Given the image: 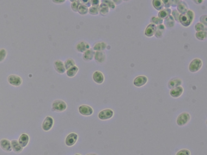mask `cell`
I'll return each mask as SVG.
<instances>
[{
    "label": "cell",
    "instance_id": "6da1fadb",
    "mask_svg": "<svg viewBox=\"0 0 207 155\" xmlns=\"http://www.w3.org/2000/svg\"><path fill=\"white\" fill-rule=\"evenodd\" d=\"M195 17L194 13L192 11L189 10L186 13L180 14L179 22L185 27H188L192 24Z\"/></svg>",
    "mask_w": 207,
    "mask_h": 155
},
{
    "label": "cell",
    "instance_id": "7a4b0ae2",
    "mask_svg": "<svg viewBox=\"0 0 207 155\" xmlns=\"http://www.w3.org/2000/svg\"><path fill=\"white\" fill-rule=\"evenodd\" d=\"M191 119V116L189 113L183 112L178 116L176 119L177 125L180 126H185L188 123Z\"/></svg>",
    "mask_w": 207,
    "mask_h": 155
},
{
    "label": "cell",
    "instance_id": "3957f363",
    "mask_svg": "<svg viewBox=\"0 0 207 155\" xmlns=\"http://www.w3.org/2000/svg\"><path fill=\"white\" fill-rule=\"evenodd\" d=\"M52 109L55 111L63 112L66 110L67 108L66 103L62 100H55L52 105Z\"/></svg>",
    "mask_w": 207,
    "mask_h": 155
},
{
    "label": "cell",
    "instance_id": "277c9868",
    "mask_svg": "<svg viewBox=\"0 0 207 155\" xmlns=\"http://www.w3.org/2000/svg\"><path fill=\"white\" fill-rule=\"evenodd\" d=\"M203 62L199 59H196L192 60L190 64L189 70L191 72H196L199 71L202 68Z\"/></svg>",
    "mask_w": 207,
    "mask_h": 155
},
{
    "label": "cell",
    "instance_id": "5b68a950",
    "mask_svg": "<svg viewBox=\"0 0 207 155\" xmlns=\"http://www.w3.org/2000/svg\"><path fill=\"white\" fill-rule=\"evenodd\" d=\"M114 112L112 109H104L99 113V119L102 120H108L113 117Z\"/></svg>",
    "mask_w": 207,
    "mask_h": 155
},
{
    "label": "cell",
    "instance_id": "8992f818",
    "mask_svg": "<svg viewBox=\"0 0 207 155\" xmlns=\"http://www.w3.org/2000/svg\"><path fill=\"white\" fill-rule=\"evenodd\" d=\"M79 111L81 115L85 116H90L94 113L93 109L90 106L82 105L79 108Z\"/></svg>",
    "mask_w": 207,
    "mask_h": 155
},
{
    "label": "cell",
    "instance_id": "52a82bcc",
    "mask_svg": "<svg viewBox=\"0 0 207 155\" xmlns=\"http://www.w3.org/2000/svg\"><path fill=\"white\" fill-rule=\"evenodd\" d=\"M78 139V135L76 133H72L69 134L67 136L65 140V143L67 146L71 147L73 146Z\"/></svg>",
    "mask_w": 207,
    "mask_h": 155
},
{
    "label": "cell",
    "instance_id": "ba28073f",
    "mask_svg": "<svg viewBox=\"0 0 207 155\" xmlns=\"http://www.w3.org/2000/svg\"><path fill=\"white\" fill-rule=\"evenodd\" d=\"M54 124L53 119L51 116H47L43 122L42 128L45 131H48L52 128Z\"/></svg>",
    "mask_w": 207,
    "mask_h": 155
},
{
    "label": "cell",
    "instance_id": "9c48e42d",
    "mask_svg": "<svg viewBox=\"0 0 207 155\" xmlns=\"http://www.w3.org/2000/svg\"><path fill=\"white\" fill-rule=\"evenodd\" d=\"M54 67L56 71L60 74H64L66 71L64 63L60 60L56 61L54 63Z\"/></svg>",
    "mask_w": 207,
    "mask_h": 155
},
{
    "label": "cell",
    "instance_id": "30bf717a",
    "mask_svg": "<svg viewBox=\"0 0 207 155\" xmlns=\"http://www.w3.org/2000/svg\"><path fill=\"white\" fill-rule=\"evenodd\" d=\"M148 79L147 76H140L136 78L134 81V84L135 86L140 87L145 85L148 82Z\"/></svg>",
    "mask_w": 207,
    "mask_h": 155
},
{
    "label": "cell",
    "instance_id": "8fae6325",
    "mask_svg": "<svg viewBox=\"0 0 207 155\" xmlns=\"http://www.w3.org/2000/svg\"><path fill=\"white\" fill-rule=\"evenodd\" d=\"M93 79L97 84H101L104 83L105 78L104 74L101 71H96L93 73Z\"/></svg>",
    "mask_w": 207,
    "mask_h": 155
},
{
    "label": "cell",
    "instance_id": "7c38bea8",
    "mask_svg": "<svg viewBox=\"0 0 207 155\" xmlns=\"http://www.w3.org/2000/svg\"><path fill=\"white\" fill-rule=\"evenodd\" d=\"M76 50L79 52L84 53L87 50L90 49V45L86 42L82 41L80 42L76 46Z\"/></svg>",
    "mask_w": 207,
    "mask_h": 155
},
{
    "label": "cell",
    "instance_id": "4fadbf2b",
    "mask_svg": "<svg viewBox=\"0 0 207 155\" xmlns=\"http://www.w3.org/2000/svg\"><path fill=\"white\" fill-rule=\"evenodd\" d=\"M184 92V89L182 87L179 86L171 89L170 95L172 97L177 98L180 97Z\"/></svg>",
    "mask_w": 207,
    "mask_h": 155
},
{
    "label": "cell",
    "instance_id": "5bb4252c",
    "mask_svg": "<svg viewBox=\"0 0 207 155\" xmlns=\"http://www.w3.org/2000/svg\"><path fill=\"white\" fill-rule=\"evenodd\" d=\"M8 81L11 85L18 86L21 84L22 81L20 77L16 75H11L8 77Z\"/></svg>",
    "mask_w": 207,
    "mask_h": 155
},
{
    "label": "cell",
    "instance_id": "9a60e30c",
    "mask_svg": "<svg viewBox=\"0 0 207 155\" xmlns=\"http://www.w3.org/2000/svg\"><path fill=\"white\" fill-rule=\"evenodd\" d=\"M182 84V81L180 78H173L170 80L168 83V87L169 89H172L177 87L180 86Z\"/></svg>",
    "mask_w": 207,
    "mask_h": 155
},
{
    "label": "cell",
    "instance_id": "2e32d148",
    "mask_svg": "<svg viewBox=\"0 0 207 155\" xmlns=\"http://www.w3.org/2000/svg\"><path fill=\"white\" fill-rule=\"evenodd\" d=\"M156 28V25L155 24L153 23L150 24L146 28L145 34L147 36L149 37L153 36L155 35Z\"/></svg>",
    "mask_w": 207,
    "mask_h": 155
},
{
    "label": "cell",
    "instance_id": "e0dca14e",
    "mask_svg": "<svg viewBox=\"0 0 207 155\" xmlns=\"http://www.w3.org/2000/svg\"><path fill=\"white\" fill-rule=\"evenodd\" d=\"M106 58V54L103 51H95L94 58L97 62L103 63L105 61Z\"/></svg>",
    "mask_w": 207,
    "mask_h": 155
},
{
    "label": "cell",
    "instance_id": "ac0fdd59",
    "mask_svg": "<svg viewBox=\"0 0 207 155\" xmlns=\"http://www.w3.org/2000/svg\"><path fill=\"white\" fill-rule=\"evenodd\" d=\"M0 146L4 151L6 152H10L11 151V144L10 141L7 139H3L0 142Z\"/></svg>",
    "mask_w": 207,
    "mask_h": 155
},
{
    "label": "cell",
    "instance_id": "d6986e66",
    "mask_svg": "<svg viewBox=\"0 0 207 155\" xmlns=\"http://www.w3.org/2000/svg\"><path fill=\"white\" fill-rule=\"evenodd\" d=\"M95 53V51L91 49L87 50L83 53L82 57H83L84 60L86 61H89L92 60L94 58Z\"/></svg>",
    "mask_w": 207,
    "mask_h": 155
},
{
    "label": "cell",
    "instance_id": "ffe728a7",
    "mask_svg": "<svg viewBox=\"0 0 207 155\" xmlns=\"http://www.w3.org/2000/svg\"><path fill=\"white\" fill-rule=\"evenodd\" d=\"M29 138L27 134H23L20 136L19 139V144L22 148L26 147L28 144Z\"/></svg>",
    "mask_w": 207,
    "mask_h": 155
},
{
    "label": "cell",
    "instance_id": "44dd1931",
    "mask_svg": "<svg viewBox=\"0 0 207 155\" xmlns=\"http://www.w3.org/2000/svg\"><path fill=\"white\" fill-rule=\"evenodd\" d=\"M177 9L180 14H185L189 11L187 4L183 1H180V3L177 6Z\"/></svg>",
    "mask_w": 207,
    "mask_h": 155
},
{
    "label": "cell",
    "instance_id": "7402d4cb",
    "mask_svg": "<svg viewBox=\"0 0 207 155\" xmlns=\"http://www.w3.org/2000/svg\"><path fill=\"white\" fill-rule=\"evenodd\" d=\"M99 14L102 16H105L109 12L110 9L105 3L102 2L99 7Z\"/></svg>",
    "mask_w": 207,
    "mask_h": 155
},
{
    "label": "cell",
    "instance_id": "603a6c76",
    "mask_svg": "<svg viewBox=\"0 0 207 155\" xmlns=\"http://www.w3.org/2000/svg\"><path fill=\"white\" fill-rule=\"evenodd\" d=\"M107 46V44L104 42L97 43L94 45L93 50L95 51H102L106 49Z\"/></svg>",
    "mask_w": 207,
    "mask_h": 155
},
{
    "label": "cell",
    "instance_id": "cb8c5ba5",
    "mask_svg": "<svg viewBox=\"0 0 207 155\" xmlns=\"http://www.w3.org/2000/svg\"><path fill=\"white\" fill-rule=\"evenodd\" d=\"M79 68L77 65H75L66 70V74L68 77L73 78L75 77L78 73Z\"/></svg>",
    "mask_w": 207,
    "mask_h": 155
},
{
    "label": "cell",
    "instance_id": "d4e9b609",
    "mask_svg": "<svg viewBox=\"0 0 207 155\" xmlns=\"http://www.w3.org/2000/svg\"><path fill=\"white\" fill-rule=\"evenodd\" d=\"M165 30L164 25L163 24L158 25L157 26L156 32L155 34V36L158 39L162 37Z\"/></svg>",
    "mask_w": 207,
    "mask_h": 155
},
{
    "label": "cell",
    "instance_id": "484cf974",
    "mask_svg": "<svg viewBox=\"0 0 207 155\" xmlns=\"http://www.w3.org/2000/svg\"><path fill=\"white\" fill-rule=\"evenodd\" d=\"M171 10L170 8H165L160 11L158 14V17L163 19H166L170 16L171 14Z\"/></svg>",
    "mask_w": 207,
    "mask_h": 155
},
{
    "label": "cell",
    "instance_id": "4316f807",
    "mask_svg": "<svg viewBox=\"0 0 207 155\" xmlns=\"http://www.w3.org/2000/svg\"><path fill=\"white\" fill-rule=\"evenodd\" d=\"M12 149L16 153H19L22 151L23 148L20 146L18 142L16 140L12 141L11 142Z\"/></svg>",
    "mask_w": 207,
    "mask_h": 155
},
{
    "label": "cell",
    "instance_id": "83f0119b",
    "mask_svg": "<svg viewBox=\"0 0 207 155\" xmlns=\"http://www.w3.org/2000/svg\"><path fill=\"white\" fill-rule=\"evenodd\" d=\"M175 24V20L172 15H170L165 19L164 24L167 28H172L174 26Z\"/></svg>",
    "mask_w": 207,
    "mask_h": 155
},
{
    "label": "cell",
    "instance_id": "f1b7e54d",
    "mask_svg": "<svg viewBox=\"0 0 207 155\" xmlns=\"http://www.w3.org/2000/svg\"><path fill=\"white\" fill-rule=\"evenodd\" d=\"M89 11V8L85 5H84L81 3V4L79 6L77 12L79 14L81 15H85L87 14Z\"/></svg>",
    "mask_w": 207,
    "mask_h": 155
},
{
    "label": "cell",
    "instance_id": "f546056e",
    "mask_svg": "<svg viewBox=\"0 0 207 155\" xmlns=\"http://www.w3.org/2000/svg\"><path fill=\"white\" fill-rule=\"evenodd\" d=\"M153 4L154 8L158 11H161L163 9L164 6L162 1L154 0L153 2Z\"/></svg>",
    "mask_w": 207,
    "mask_h": 155
},
{
    "label": "cell",
    "instance_id": "4dcf8cb0",
    "mask_svg": "<svg viewBox=\"0 0 207 155\" xmlns=\"http://www.w3.org/2000/svg\"><path fill=\"white\" fill-rule=\"evenodd\" d=\"M64 64L66 70L76 65L75 61L71 58H69L66 60Z\"/></svg>",
    "mask_w": 207,
    "mask_h": 155
},
{
    "label": "cell",
    "instance_id": "1f68e13d",
    "mask_svg": "<svg viewBox=\"0 0 207 155\" xmlns=\"http://www.w3.org/2000/svg\"><path fill=\"white\" fill-rule=\"evenodd\" d=\"M196 37L198 40H203L206 39L207 36V31L197 32L196 34Z\"/></svg>",
    "mask_w": 207,
    "mask_h": 155
},
{
    "label": "cell",
    "instance_id": "d6a6232c",
    "mask_svg": "<svg viewBox=\"0 0 207 155\" xmlns=\"http://www.w3.org/2000/svg\"><path fill=\"white\" fill-rule=\"evenodd\" d=\"M195 29L197 32L207 31V27L201 23H198L195 26Z\"/></svg>",
    "mask_w": 207,
    "mask_h": 155
},
{
    "label": "cell",
    "instance_id": "836d02e7",
    "mask_svg": "<svg viewBox=\"0 0 207 155\" xmlns=\"http://www.w3.org/2000/svg\"><path fill=\"white\" fill-rule=\"evenodd\" d=\"M71 8L73 11L77 12L79 6L81 4L80 1H71Z\"/></svg>",
    "mask_w": 207,
    "mask_h": 155
},
{
    "label": "cell",
    "instance_id": "e575fe53",
    "mask_svg": "<svg viewBox=\"0 0 207 155\" xmlns=\"http://www.w3.org/2000/svg\"><path fill=\"white\" fill-rule=\"evenodd\" d=\"M88 13L91 15H98L99 14V8L92 6L90 8H89Z\"/></svg>",
    "mask_w": 207,
    "mask_h": 155
},
{
    "label": "cell",
    "instance_id": "d590c367",
    "mask_svg": "<svg viewBox=\"0 0 207 155\" xmlns=\"http://www.w3.org/2000/svg\"><path fill=\"white\" fill-rule=\"evenodd\" d=\"M176 155H191V153L190 150L188 149H183L179 150Z\"/></svg>",
    "mask_w": 207,
    "mask_h": 155
},
{
    "label": "cell",
    "instance_id": "8d00e7d4",
    "mask_svg": "<svg viewBox=\"0 0 207 155\" xmlns=\"http://www.w3.org/2000/svg\"><path fill=\"white\" fill-rule=\"evenodd\" d=\"M152 21L153 24H155V25H159L162 24L163 22V20L159 17H154L152 18Z\"/></svg>",
    "mask_w": 207,
    "mask_h": 155
},
{
    "label": "cell",
    "instance_id": "74e56055",
    "mask_svg": "<svg viewBox=\"0 0 207 155\" xmlns=\"http://www.w3.org/2000/svg\"><path fill=\"white\" fill-rule=\"evenodd\" d=\"M102 2L105 3L109 8L110 9H114L115 8L116 5L112 1H103Z\"/></svg>",
    "mask_w": 207,
    "mask_h": 155
},
{
    "label": "cell",
    "instance_id": "f35d334b",
    "mask_svg": "<svg viewBox=\"0 0 207 155\" xmlns=\"http://www.w3.org/2000/svg\"><path fill=\"white\" fill-rule=\"evenodd\" d=\"M172 16L173 17L174 20L177 22H179V17L180 15V13L178 12L176 9H174L172 11Z\"/></svg>",
    "mask_w": 207,
    "mask_h": 155
},
{
    "label": "cell",
    "instance_id": "ab89813d",
    "mask_svg": "<svg viewBox=\"0 0 207 155\" xmlns=\"http://www.w3.org/2000/svg\"><path fill=\"white\" fill-rule=\"evenodd\" d=\"M6 55V52L5 50L1 49L0 50V62L2 61L5 59Z\"/></svg>",
    "mask_w": 207,
    "mask_h": 155
},
{
    "label": "cell",
    "instance_id": "60d3db41",
    "mask_svg": "<svg viewBox=\"0 0 207 155\" xmlns=\"http://www.w3.org/2000/svg\"><path fill=\"white\" fill-rule=\"evenodd\" d=\"M200 21L201 23L207 27V15H203L201 16L200 18Z\"/></svg>",
    "mask_w": 207,
    "mask_h": 155
},
{
    "label": "cell",
    "instance_id": "b9f144b4",
    "mask_svg": "<svg viewBox=\"0 0 207 155\" xmlns=\"http://www.w3.org/2000/svg\"><path fill=\"white\" fill-rule=\"evenodd\" d=\"M101 2L100 1H98V0L91 1L92 6L99 8L100 5L101 4Z\"/></svg>",
    "mask_w": 207,
    "mask_h": 155
},
{
    "label": "cell",
    "instance_id": "7bdbcfd3",
    "mask_svg": "<svg viewBox=\"0 0 207 155\" xmlns=\"http://www.w3.org/2000/svg\"><path fill=\"white\" fill-rule=\"evenodd\" d=\"M81 3L86 6L88 8L92 6L91 1H80Z\"/></svg>",
    "mask_w": 207,
    "mask_h": 155
},
{
    "label": "cell",
    "instance_id": "ee69618b",
    "mask_svg": "<svg viewBox=\"0 0 207 155\" xmlns=\"http://www.w3.org/2000/svg\"><path fill=\"white\" fill-rule=\"evenodd\" d=\"M163 3L164 7L166 8H169L170 7V1L167 0V1H162Z\"/></svg>",
    "mask_w": 207,
    "mask_h": 155
},
{
    "label": "cell",
    "instance_id": "f6af8a7d",
    "mask_svg": "<svg viewBox=\"0 0 207 155\" xmlns=\"http://www.w3.org/2000/svg\"><path fill=\"white\" fill-rule=\"evenodd\" d=\"M180 2V1H170V5L173 7L177 6Z\"/></svg>",
    "mask_w": 207,
    "mask_h": 155
},
{
    "label": "cell",
    "instance_id": "bcb514c9",
    "mask_svg": "<svg viewBox=\"0 0 207 155\" xmlns=\"http://www.w3.org/2000/svg\"><path fill=\"white\" fill-rule=\"evenodd\" d=\"M53 2H54V3H56V4H63V3H64V2H65V1H53Z\"/></svg>",
    "mask_w": 207,
    "mask_h": 155
},
{
    "label": "cell",
    "instance_id": "7dc6e473",
    "mask_svg": "<svg viewBox=\"0 0 207 155\" xmlns=\"http://www.w3.org/2000/svg\"><path fill=\"white\" fill-rule=\"evenodd\" d=\"M195 2V3H197V4H201V3H202V2H203V1H194Z\"/></svg>",
    "mask_w": 207,
    "mask_h": 155
},
{
    "label": "cell",
    "instance_id": "c3c4849f",
    "mask_svg": "<svg viewBox=\"0 0 207 155\" xmlns=\"http://www.w3.org/2000/svg\"><path fill=\"white\" fill-rule=\"evenodd\" d=\"M87 155H98L97 154H96L95 153H89L88 154H87Z\"/></svg>",
    "mask_w": 207,
    "mask_h": 155
},
{
    "label": "cell",
    "instance_id": "681fc988",
    "mask_svg": "<svg viewBox=\"0 0 207 155\" xmlns=\"http://www.w3.org/2000/svg\"><path fill=\"white\" fill-rule=\"evenodd\" d=\"M75 155H81L79 154H76Z\"/></svg>",
    "mask_w": 207,
    "mask_h": 155
}]
</instances>
